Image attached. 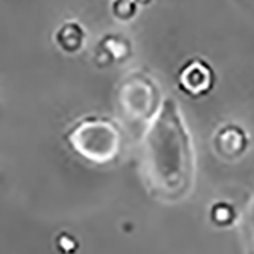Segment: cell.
<instances>
[{
	"instance_id": "6da1fadb",
	"label": "cell",
	"mask_w": 254,
	"mask_h": 254,
	"mask_svg": "<svg viewBox=\"0 0 254 254\" xmlns=\"http://www.w3.org/2000/svg\"><path fill=\"white\" fill-rule=\"evenodd\" d=\"M140 174L148 192L174 204L190 195L196 180V155L178 104L166 99L151 121L140 154Z\"/></svg>"
},
{
	"instance_id": "52a82bcc",
	"label": "cell",
	"mask_w": 254,
	"mask_h": 254,
	"mask_svg": "<svg viewBox=\"0 0 254 254\" xmlns=\"http://www.w3.org/2000/svg\"><path fill=\"white\" fill-rule=\"evenodd\" d=\"M210 219L218 227H230L239 221V215L233 204L227 201H218L210 207Z\"/></svg>"
},
{
	"instance_id": "7a4b0ae2",
	"label": "cell",
	"mask_w": 254,
	"mask_h": 254,
	"mask_svg": "<svg viewBox=\"0 0 254 254\" xmlns=\"http://www.w3.org/2000/svg\"><path fill=\"white\" fill-rule=\"evenodd\" d=\"M65 140L81 158L90 163L108 165L121 154L122 132L110 119L87 118L68 129Z\"/></svg>"
},
{
	"instance_id": "277c9868",
	"label": "cell",
	"mask_w": 254,
	"mask_h": 254,
	"mask_svg": "<svg viewBox=\"0 0 254 254\" xmlns=\"http://www.w3.org/2000/svg\"><path fill=\"white\" fill-rule=\"evenodd\" d=\"M213 146L222 158H239L248 148V135L238 125H225L215 134Z\"/></svg>"
},
{
	"instance_id": "5b68a950",
	"label": "cell",
	"mask_w": 254,
	"mask_h": 254,
	"mask_svg": "<svg viewBox=\"0 0 254 254\" xmlns=\"http://www.w3.org/2000/svg\"><path fill=\"white\" fill-rule=\"evenodd\" d=\"M239 241L244 254H254V196L248 201L238 221Z\"/></svg>"
},
{
	"instance_id": "ba28073f",
	"label": "cell",
	"mask_w": 254,
	"mask_h": 254,
	"mask_svg": "<svg viewBox=\"0 0 254 254\" xmlns=\"http://www.w3.org/2000/svg\"><path fill=\"white\" fill-rule=\"evenodd\" d=\"M57 248L63 254H75L76 250L79 248V244H78V241L70 233L63 232L57 238Z\"/></svg>"
},
{
	"instance_id": "8992f818",
	"label": "cell",
	"mask_w": 254,
	"mask_h": 254,
	"mask_svg": "<svg viewBox=\"0 0 254 254\" xmlns=\"http://www.w3.org/2000/svg\"><path fill=\"white\" fill-rule=\"evenodd\" d=\"M57 44L60 46V49L67 52V54H73L81 51L82 44H84V31L82 26L78 25L76 21H68L60 31L57 32Z\"/></svg>"
},
{
	"instance_id": "3957f363",
	"label": "cell",
	"mask_w": 254,
	"mask_h": 254,
	"mask_svg": "<svg viewBox=\"0 0 254 254\" xmlns=\"http://www.w3.org/2000/svg\"><path fill=\"white\" fill-rule=\"evenodd\" d=\"M178 81L181 90L186 91L188 95L202 96L205 93H209L212 87L215 85V75L209 64L195 60L186 64V67L183 68L178 76Z\"/></svg>"
}]
</instances>
